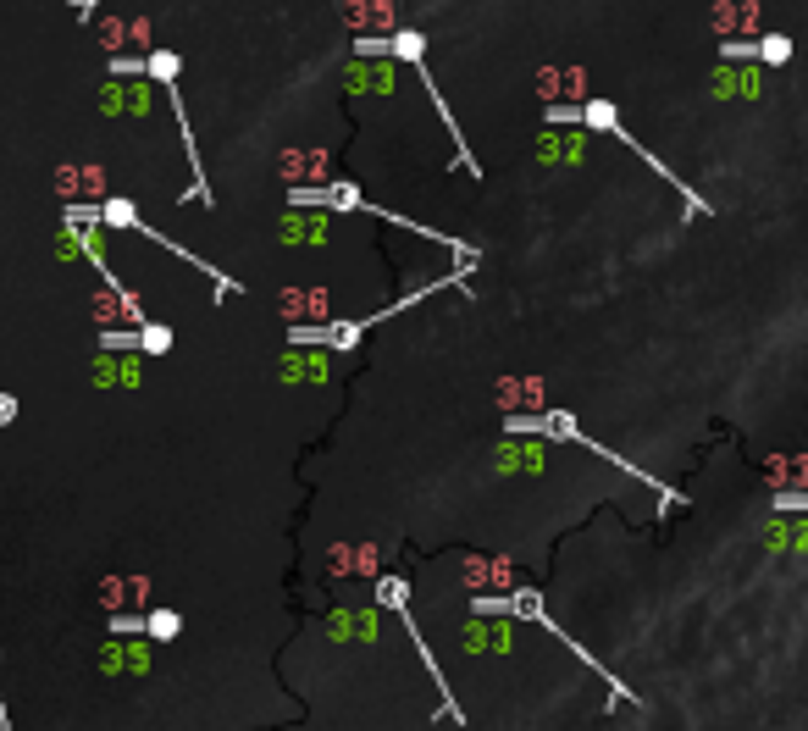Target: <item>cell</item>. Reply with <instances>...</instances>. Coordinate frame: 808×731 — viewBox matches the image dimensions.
Segmentation results:
<instances>
[{"mask_svg":"<svg viewBox=\"0 0 808 731\" xmlns=\"http://www.w3.org/2000/svg\"><path fill=\"white\" fill-rule=\"evenodd\" d=\"M532 156L543 167H582L587 161V128H543L532 144Z\"/></svg>","mask_w":808,"mask_h":731,"instance_id":"cell-3","label":"cell"},{"mask_svg":"<svg viewBox=\"0 0 808 731\" xmlns=\"http://www.w3.org/2000/svg\"><path fill=\"white\" fill-rule=\"evenodd\" d=\"M344 95H393V56H355L344 72Z\"/></svg>","mask_w":808,"mask_h":731,"instance_id":"cell-4","label":"cell"},{"mask_svg":"<svg viewBox=\"0 0 808 731\" xmlns=\"http://www.w3.org/2000/svg\"><path fill=\"white\" fill-rule=\"evenodd\" d=\"M764 549L770 554H808V521H792L786 510H775V521L764 527Z\"/></svg>","mask_w":808,"mask_h":731,"instance_id":"cell-7","label":"cell"},{"mask_svg":"<svg viewBox=\"0 0 808 731\" xmlns=\"http://www.w3.org/2000/svg\"><path fill=\"white\" fill-rule=\"evenodd\" d=\"M714 100H759L764 95V61H720L709 78Z\"/></svg>","mask_w":808,"mask_h":731,"instance_id":"cell-2","label":"cell"},{"mask_svg":"<svg viewBox=\"0 0 808 731\" xmlns=\"http://www.w3.org/2000/svg\"><path fill=\"white\" fill-rule=\"evenodd\" d=\"M277 233H283V244H327V211H316V205H288Z\"/></svg>","mask_w":808,"mask_h":731,"instance_id":"cell-5","label":"cell"},{"mask_svg":"<svg viewBox=\"0 0 808 731\" xmlns=\"http://www.w3.org/2000/svg\"><path fill=\"white\" fill-rule=\"evenodd\" d=\"M471 610H476V615H504V621H537V626H543L548 637H559V643L571 648V654H576V660H582V665H593V676H604V682H609V693H615V698H626V704H637V693H631L626 682H615V676H609L604 665H598L593 654H587V648L576 643V637H565V632H559L554 621H548L543 599H537L532 588H521V593H482V599H471Z\"/></svg>","mask_w":808,"mask_h":731,"instance_id":"cell-1","label":"cell"},{"mask_svg":"<svg viewBox=\"0 0 808 731\" xmlns=\"http://www.w3.org/2000/svg\"><path fill=\"white\" fill-rule=\"evenodd\" d=\"M377 621H382L377 604H371V610H333L327 632H333V637H377Z\"/></svg>","mask_w":808,"mask_h":731,"instance_id":"cell-9","label":"cell"},{"mask_svg":"<svg viewBox=\"0 0 808 731\" xmlns=\"http://www.w3.org/2000/svg\"><path fill=\"white\" fill-rule=\"evenodd\" d=\"M277 377H283V383H327V355L310 349V344H294L277 360Z\"/></svg>","mask_w":808,"mask_h":731,"instance_id":"cell-6","label":"cell"},{"mask_svg":"<svg viewBox=\"0 0 808 731\" xmlns=\"http://www.w3.org/2000/svg\"><path fill=\"white\" fill-rule=\"evenodd\" d=\"M753 61H764V67H786V61H792V39H786V34L753 39Z\"/></svg>","mask_w":808,"mask_h":731,"instance_id":"cell-10","label":"cell"},{"mask_svg":"<svg viewBox=\"0 0 808 731\" xmlns=\"http://www.w3.org/2000/svg\"><path fill=\"white\" fill-rule=\"evenodd\" d=\"M178 615H172V610H155L150 615V621H144V632H150V637H178Z\"/></svg>","mask_w":808,"mask_h":731,"instance_id":"cell-12","label":"cell"},{"mask_svg":"<svg viewBox=\"0 0 808 731\" xmlns=\"http://www.w3.org/2000/svg\"><path fill=\"white\" fill-rule=\"evenodd\" d=\"M12 416H17V399H12V394H0V427H6Z\"/></svg>","mask_w":808,"mask_h":731,"instance_id":"cell-13","label":"cell"},{"mask_svg":"<svg viewBox=\"0 0 808 731\" xmlns=\"http://www.w3.org/2000/svg\"><path fill=\"white\" fill-rule=\"evenodd\" d=\"M493 466L499 471H543V449L532 444V432H515L493 449Z\"/></svg>","mask_w":808,"mask_h":731,"instance_id":"cell-8","label":"cell"},{"mask_svg":"<svg viewBox=\"0 0 808 731\" xmlns=\"http://www.w3.org/2000/svg\"><path fill=\"white\" fill-rule=\"evenodd\" d=\"M139 349H150V355H167V349H172V333H167V327H150V322H144V327H139Z\"/></svg>","mask_w":808,"mask_h":731,"instance_id":"cell-11","label":"cell"}]
</instances>
